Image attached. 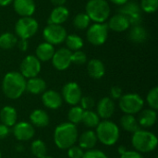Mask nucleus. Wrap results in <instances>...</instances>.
Masks as SVG:
<instances>
[{
  "label": "nucleus",
  "mask_w": 158,
  "mask_h": 158,
  "mask_svg": "<svg viewBox=\"0 0 158 158\" xmlns=\"http://www.w3.org/2000/svg\"><path fill=\"white\" fill-rule=\"evenodd\" d=\"M83 112L84 110L81 107V106H73L69 113H68V118H69V121L74 125L76 124H79L81 122V119H82V115H83Z\"/></svg>",
  "instance_id": "33"
},
{
  "label": "nucleus",
  "mask_w": 158,
  "mask_h": 158,
  "mask_svg": "<svg viewBox=\"0 0 158 158\" xmlns=\"http://www.w3.org/2000/svg\"><path fill=\"white\" fill-rule=\"evenodd\" d=\"M85 10L94 23H104L110 15V7L106 0H88Z\"/></svg>",
  "instance_id": "5"
},
{
  "label": "nucleus",
  "mask_w": 158,
  "mask_h": 158,
  "mask_svg": "<svg viewBox=\"0 0 158 158\" xmlns=\"http://www.w3.org/2000/svg\"><path fill=\"white\" fill-rule=\"evenodd\" d=\"M20 74L25 79L37 77L41 72V61L35 56H27L20 63Z\"/></svg>",
  "instance_id": "10"
},
{
  "label": "nucleus",
  "mask_w": 158,
  "mask_h": 158,
  "mask_svg": "<svg viewBox=\"0 0 158 158\" xmlns=\"http://www.w3.org/2000/svg\"><path fill=\"white\" fill-rule=\"evenodd\" d=\"M42 158H54V157H52V156H47V155H46V156H43V157H42Z\"/></svg>",
  "instance_id": "49"
},
{
  "label": "nucleus",
  "mask_w": 158,
  "mask_h": 158,
  "mask_svg": "<svg viewBox=\"0 0 158 158\" xmlns=\"http://www.w3.org/2000/svg\"><path fill=\"white\" fill-rule=\"evenodd\" d=\"M81 122L87 128H96L100 122V118L96 114V112L93 110H85L82 115Z\"/></svg>",
  "instance_id": "30"
},
{
  "label": "nucleus",
  "mask_w": 158,
  "mask_h": 158,
  "mask_svg": "<svg viewBox=\"0 0 158 158\" xmlns=\"http://www.w3.org/2000/svg\"><path fill=\"white\" fill-rule=\"evenodd\" d=\"M78 141L79 146L81 148H82L83 150H91L95 146L98 140L95 132L89 130L84 131L80 137H78Z\"/></svg>",
  "instance_id": "25"
},
{
  "label": "nucleus",
  "mask_w": 158,
  "mask_h": 158,
  "mask_svg": "<svg viewBox=\"0 0 158 158\" xmlns=\"http://www.w3.org/2000/svg\"><path fill=\"white\" fill-rule=\"evenodd\" d=\"M9 133V128L4 124H0V139H5Z\"/></svg>",
  "instance_id": "44"
},
{
  "label": "nucleus",
  "mask_w": 158,
  "mask_h": 158,
  "mask_svg": "<svg viewBox=\"0 0 158 158\" xmlns=\"http://www.w3.org/2000/svg\"><path fill=\"white\" fill-rule=\"evenodd\" d=\"M65 43L67 45V48L69 50L72 51H78L81 50L84 44L83 40L81 37H80L77 34H69L67 35L66 39H65Z\"/></svg>",
  "instance_id": "29"
},
{
  "label": "nucleus",
  "mask_w": 158,
  "mask_h": 158,
  "mask_svg": "<svg viewBox=\"0 0 158 158\" xmlns=\"http://www.w3.org/2000/svg\"><path fill=\"white\" fill-rule=\"evenodd\" d=\"M110 96L111 99L118 100L122 96V89L118 86H113L110 89Z\"/></svg>",
  "instance_id": "41"
},
{
  "label": "nucleus",
  "mask_w": 158,
  "mask_h": 158,
  "mask_svg": "<svg viewBox=\"0 0 158 158\" xmlns=\"http://www.w3.org/2000/svg\"><path fill=\"white\" fill-rule=\"evenodd\" d=\"M147 31L146 30L142 27L141 25H136V26H132V28L130 31L129 33V37L130 39L136 44H142L144 43L147 39Z\"/></svg>",
  "instance_id": "28"
},
{
  "label": "nucleus",
  "mask_w": 158,
  "mask_h": 158,
  "mask_svg": "<svg viewBox=\"0 0 158 158\" xmlns=\"http://www.w3.org/2000/svg\"><path fill=\"white\" fill-rule=\"evenodd\" d=\"M81 107L85 111V110H92L93 107L94 106L95 103L93 97L91 96H82L81 101Z\"/></svg>",
  "instance_id": "39"
},
{
  "label": "nucleus",
  "mask_w": 158,
  "mask_h": 158,
  "mask_svg": "<svg viewBox=\"0 0 158 158\" xmlns=\"http://www.w3.org/2000/svg\"><path fill=\"white\" fill-rule=\"evenodd\" d=\"M72 52L68 48H60L55 51V54L51 59L54 68L57 70H66L71 63Z\"/></svg>",
  "instance_id": "13"
},
{
  "label": "nucleus",
  "mask_w": 158,
  "mask_h": 158,
  "mask_svg": "<svg viewBox=\"0 0 158 158\" xmlns=\"http://www.w3.org/2000/svg\"><path fill=\"white\" fill-rule=\"evenodd\" d=\"M108 26V29L117 31V32H121V31H127L131 24L129 19H127L126 16L118 13L114 15L108 21V23H106Z\"/></svg>",
  "instance_id": "18"
},
{
  "label": "nucleus",
  "mask_w": 158,
  "mask_h": 158,
  "mask_svg": "<svg viewBox=\"0 0 158 158\" xmlns=\"http://www.w3.org/2000/svg\"><path fill=\"white\" fill-rule=\"evenodd\" d=\"M120 158H143L141 153L137 151H126L123 155L120 156Z\"/></svg>",
  "instance_id": "42"
},
{
  "label": "nucleus",
  "mask_w": 158,
  "mask_h": 158,
  "mask_svg": "<svg viewBox=\"0 0 158 158\" xmlns=\"http://www.w3.org/2000/svg\"><path fill=\"white\" fill-rule=\"evenodd\" d=\"M146 100L147 103L149 105V106L154 109L156 110L158 109V88L157 87H154L152 90L149 91L147 96H146Z\"/></svg>",
  "instance_id": "35"
},
{
  "label": "nucleus",
  "mask_w": 158,
  "mask_h": 158,
  "mask_svg": "<svg viewBox=\"0 0 158 158\" xmlns=\"http://www.w3.org/2000/svg\"><path fill=\"white\" fill-rule=\"evenodd\" d=\"M91 19L86 13H79L73 19V25L78 30H85L90 26Z\"/></svg>",
  "instance_id": "34"
},
{
  "label": "nucleus",
  "mask_w": 158,
  "mask_h": 158,
  "mask_svg": "<svg viewBox=\"0 0 158 158\" xmlns=\"http://www.w3.org/2000/svg\"><path fill=\"white\" fill-rule=\"evenodd\" d=\"M86 61H87V56H86V54L84 52H82L81 50L72 52V54H71V63H73L75 65H78V66H81V65L85 64Z\"/></svg>",
  "instance_id": "37"
},
{
  "label": "nucleus",
  "mask_w": 158,
  "mask_h": 158,
  "mask_svg": "<svg viewBox=\"0 0 158 158\" xmlns=\"http://www.w3.org/2000/svg\"><path fill=\"white\" fill-rule=\"evenodd\" d=\"M36 57L41 61V62H46L52 59L54 54H55V47L54 45L44 42L40 44L36 50H35Z\"/></svg>",
  "instance_id": "24"
},
{
  "label": "nucleus",
  "mask_w": 158,
  "mask_h": 158,
  "mask_svg": "<svg viewBox=\"0 0 158 158\" xmlns=\"http://www.w3.org/2000/svg\"><path fill=\"white\" fill-rule=\"evenodd\" d=\"M66 2H67V0H51V3L56 6H64Z\"/></svg>",
  "instance_id": "45"
},
{
  "label": "nucleus",
  "mask_w": 158,
  "mask_h": 158,
  "mask_svg": "<svg viewBox=\"0 0 158 158\" xmlns=\"http://www.w3.org/2000/svg\"><path fill=\"white\" fill-rule=\"evenodd\" d=\"M78 131L76 125L70 122L59 124L54 132V142L61 150H68L75 145L78 141Z\"/></svg>",
  "instance_id": "2"
},
{
  "label": "nucleus",
  "mask_w": 158,
  "mask_h": 158,
  "mask_svg": "<svg viewBox=\"0 0 158 158\" xmlns=\"http://www.w3.org/2000/svg\"><path fill=\"white\" fill-rule=\"evenodd\" d=\"M115 112V103L110 97H103L96 106V114L99 118L108 119Z\"/></svg>",
  "instance_id": "15"
},
{
  "label": "nucleus",
  "mask_w": 158,
  "mask_h": 158,
  "mask_svg": "<svg viewBox=\"0 0 158 158\" xmlns=\"http://www.w3.org/2000/svg\"><path fill=\"white\" fill-rule=\"evenodd\" d=\"M111 2H113L114 4L116 5H118V6H123L124 4H126L129 0H110Z\"/></svg>",
  "instance_id": "46"
},
{
  "label": "nucleus",
  "mask_w": 158,
  "mask_h": 158,
  "mask_svg": "<svg viewBox=\"0 0 158 158\" xmlns=\"http://www.w3.org/2000/svg\"><path fill=\"white\" fill-rule=\"evenodd\" d=\"M67 35V31L62 25L48 24L43 31L45 42L52 45H57L65 42Z\"/></svg>",
  "instance_id": "9"
},
{
  "label": "nucleus",
  "mask_w": 158,
  "mask_h": 158,
  "mask_svg": "<svg viewBox=\"0 0 158 158\" xmlns=\"http://www.w3.org/2000/svg\"><path fill=\"white\" fill-rule=\"evenodd\" d=\"M84 155V150L80 146L73 145L68 149V156L69 158H82Z\"/></svg>",
  "instance_id": "38"
},
{
  "label": "nucleus",
  "mask_w": 158,
  "mask_h": 158,
  "mask_svg": "<svg viewBox=\"0 0 158 158\" xmlns=\"http://www.w3.org/2000/svg\"><path fill=\"white\" fill-rule=\"evenodd\" d=\"M26 91L32 94H40L46 91V82L38 77L31 78L26 81Z\"/></svg>",
  "instance_id": "26"
},
{
  "label": "nucleus",
  "mask_w": 158,
  "mask_h": 158,
  "mask_svg": "<svg viewBox=\"0 0 158 158\" xmlns=\"http://www.w3.org/2000/svg\"><path fill=\"white\" fill-rule=\"evenodd\" d=\"M2 90L7 98L18 99L26 91V79L19 72H7L3 79Z\"/></svg>",
  "instance_id": "1"
},
{
  "label": "nucleus",
  "mask_w": 158,
  "mask_h": 158,
  "mask_svg": "<svg viewBox=\"0 0 158 158\" xmlns=\"http://www.w3.org/2000/svg\"><path fill=\"white\" fill-rule=\"evenodd\" d=\"M30 121L32 126L44 128L49 124L50 118L48 114L43 109H35L30 115Z\"/></svg>",
  "instance_id": "22"
},
{
  "label": "nucleus",
  "mask_w": 158,
  "mask_h": 158,
  "mask_svg": "<svg viewBox=\"0 0 158 158\" xmlns=\"http://www.w3.org/2000/svg\"><path fill=\"white\" fill-rule=\"evenodd\" d=\"M95 134L101 143L106 146H112L119 139V129L113 121L105 119L97 125Z\"/></svg>",
  "instance_id": "3"
},
{
  "label": "nucleus",
  "mask_w": 158,
  "mask_h": 158,
  "mask_svg": "<svg viewBox=\"0 0 158 158\" xmlns=\"http://www.w3.org/2000/svg\"><path fill=\"white\" fill-rule=\"evenodd\" d=\"M2 157V154H1V152H0V158Z\"/></svg>",
  "instance_id": "50"
},
{
  "label": "nucleus",
  "mask_w": 158,
  "mask_h": 158,
  "mask_svg": "<svg viewBox=\"0 0 158 158\" xmlns=\"http://www.w3.org/2000/svg\"><path fill=\"white\" fill-rule=\"evenodd\" d=\"M140 7L146 13H154L158 8V0H142Z\"/></svg>",
  "instance_id": "36"
},
{
  "label": "nucleus",
  "mask_w": 158,
  "mask_h": 158,
  "mask_svg": "<svg viewBox=\"0 0 158 158\" xmlns=\"http://www.w3.org/2000/svg\"><path fill=\"white\" fill-rule=\"evenodd\" d=\"M87 71L91 78L99 80L104 77L106 73V68L104 63L99 59H92L87 64Z\"/></svg>",
  "instance_id": "20"
},
{
  "label": "nucleus",
  "mask_w": 158,
  "mask_h": 158,
  "mask_svg": "<svg viewBox=\"0 0 158 158\" xmlns=\"http://www.w3.org/2000/svg\"><path fill=\"white\" fill-rule=\"evenodd\" d=\"M126 151H127V149H126L124 146H120V147L118 148V153L120 154V156H121V155H123Z\"/></svg>",
  "instance_id": "48"
},
{
  "label": "nucleus",
  "mask_w": 158,
  "mask_h": 158,
  "mask_svg": "<svg viewBox=\"0 0 158 158\" xmlns=\"http://www.w3.org/2000/svg\"><path fill=\"white\" fill-rule=\"evenodd\" d=\"M120 126L124 131L131 133H134L137 131L141 130V127L136 118L133 115L129 114H125L124 116H122V118H120Z\"/></svg>",
  "instance_id": "27"
},
{
  "label": "nucleus",
  "mask_w": 158,
  "mask_h": 158,
  "mask_svg": "<svg viewBox=\"0 0 158 158\" xmlns=\"http://www.w3.org/2000/svg\"><path fill=\"white\" fill-rule=\"evenodd\" d=\"M119 13L126 16L130 21V24L132 26L140 25L142 22V9L140 5L136 2L128 1L120 7Z\"/></svg>",
  "instance_id": "11"
},
{
  "label": "nucleus",
  "mask_w": 158,
  "mask_h": 158,
  "mask_svg": "<svg viewBox=\"0 0 158 158\" xmlns=\"http://www.w3.org/2000/svg\"><path fill=\"white\" fill-rule=\"evenodd\" d=\"M17 44H18L19 49L20 51H22V52H25V51L28 49V47H29L28 40H24V39H19V40H18Z\"/></svg>",
  "instance_id": "43"
},
{
  "label": "nucleus",
  "mask_w": 158,
  "mask_h": 158,
  "mask_svg": "<svg viewBox=\"0 0 158 158\" xmlns=\"http://www.w3.org/2000/svg\"><path fill=\"white\" fill-rule=\"evenodd\" d=\"M18 43V37L11 32H4L0 35V48L7 50L13 48Z\"/></svg>",
  "instance_id": "31"
},
{
  "label": "nucleus",
  "mask_w": 158,
  "mask_h": 158,
  "mask_svg": "<svg viewBox=\"0 0 158 158\" xmlns=\"http://www.w3.org/2000/svg\"><path fill=\"white\" fill-rule=\"evenodd\" d=\"M31 150L32 155L37 158H42L43 156H46L47 153V147L44 142L42 140H35L31 143Z\"/></svg>",
  "instance_id": "32"
},
{
  "label": "nucleus",
  "mask_w": 158,
  "mask_h": 158,
  "mask_svg": "<svg viewBox=\"0 0 158 158\" xmlns=\"http://www.w3.org/2000/svg\"><path fill=\"white\" fill-rule=\"evenodd\" d=\"M18 119V113L17 110L9 106H4L0 111V120L2 124L6 125V127H12L17 123Z\"/></svg>",
  "instance_id": "21"
},
{
  "label": "nucleus",
  "mask_w": 158,
  "mask_h": 158,
  "mask_svg": "<svg viewBox=\"0 0 158 158\" xmlns=\"http://www.w3.org/2000/svg\"><path fill=\"white\" fill-rule=\"evenodd\" d=\"M118 106L124 114L134 115L142 111L144 102L143 99L137 94H127L119 99Z\"/></svg>",
  "instance_id": "7"
},
{
  "label": "nucleus",
  "mask_w": 158,
  "mask_h": 158,
  "mask_svg": "<svg viewBox=\"0 0 158 158\" xmlns=\"http://www.w3.org/2000/svg\"><path fill=\"white\" fill-rule=\"evenodd\" d=\"M13 7L20 17H31L36 9L33 0H13Z\"/></svg>",
  "instance_id": "17"
},
{
  "label": "nucleus",
  "mask_w": 158,
  "mask_h": 158,
  "mask_svg": "<svg viewBox=\"0 0 158 158\" xmlns=\"http://www.w3.org/2000/svg\"><path fill=\"white\" fill-rule=\"evenodd\" d=\"M69 11L66 6H56L52 10L48 18V24L61 25L67 21V19H69Z\"/></svg>",
  "instance_id": "19"
},
{
  "label": "nucleus",
  "mask_w": 158,
  "mask_h": 158,
  "mask_svg": "<svg viewBox=\"0 0 158 158\" xmlns=\"http://www.w3.org/2000/svg\"><path fill=\"white\" fill-rule=\"evenodd\" d=\"M131 143L134 149L139 153H150L157 147V137L151 131L139 130L133 133Z\"/></svg>",
  "instance_id": "4"
},
{
  "label": "nucleus",
  "mask_w": 158,
  "mask_h": 158,
  "mask_svg": "<svg viewBox=\"0 0 158 158\" xmlns=\"http://www.w3.org/2000/svg\"><path fill=\"white\" fill-rule=\"evenodd\" d=\"M11 2H13V0H0V6H6L9 5Z\"/></svg>",
  "instance_id": "47"
},
{
  "label": "nucleus",
  "mask_w": 158,
  "mask_h": 158,
  "mask_svg": "<svg viewBox=\"0 0 158 158\" xmlns=\"http://www.w3.org/2000/svg\"><path fill=\"white\" fill-rule=\"evenodd\" d=\"M34 133H35L34 127L29 122L20 121L14 125L13 134L18 141H21V142L29 141L34 136Z\"/></svg>",
  "instance_id": "14"
},
{
  "label": "nucleus",
  "mask_w": 158,
  "mask_h": 158,
  "mask_svg": "<svg viewBox=\"0 0 158 158\" xmlns=\"http://www.w3.org/2000/svg\"><path fill=\"white\" fill-rule=\"evenodd\" d=\"M156 119H157L156 111L152 108H149V109H144L141 111L139 118L137 120H138L140 127L150 128L156 124Z\"/></svg>",
  "instance_id": "23"
},
{
  "label": "nucleus",
  "mask_w": 158,
  "mask_h": 158,
  "mask_svg": "<svg viewBox=\"0 0 158 158\" xmlns=\"http://www.w3.org/2000/svg\"><path fill=\"white\" fill-rule=\"evenodd\" d=\"M82 158H108L107 156L100 150H94V149H91V150H87L86 152H84V155Z\"/></svg>",
  "instance_id": "40"
},
{
  "label": "nucleus",
  "mask_w": 158,
  "mask_h": 158,
  "mask_svg": "<svg viewBox=\"0 0 158 158\" xmlns=\"http://www.w3.org/2000/svg\"><path fill=\"white\" fill-rule=\"evenodd\" d=\"M42 102L44 106L49 109H58L62 106V96L54 90H47L42 94Z\"/></svg>",
  "instance_id": "16"
},
{
  "label": "nucleus",
  "mask_w": 158,
  "mask_h": 158,
  "mask_svg": "<svg viewBox=\"0 0 158 158\" xmlns=\"http://www.w3.org/2000/svg\"><path fill=\"white\" fill-rule=\"evenodd\" d=\"M39 24L32 17H21L15 25L16 36L19 39L28 40L37 32Z\"/></svg>",
  "instance_id": "6"
},
{
  "label": "nucleus",
  "mask_w": 158,
  "mask_h": 158,
  "mask_svg": "<svg viewBox=\"0 0 158 158\" xmlns=\"http://www.w3.org/2000/svg\"><path fill=\"white\" fill-rule=\"evenodd\" d=\"M108 26L105 22L94 23L87 29L86 37L88 42L96 46L104 44L108 36Z\"/></svg>",
  "instance_id": "8"
},
{
  "label": "nucleus",
  "mask_w": 158,
  "mask_h": 158,
  "mask_svg": "<svg viewBox=\"0 0 158 158\" xmlns=\"http://www.w3.org/2000/svg\"><path fill=\"white\" fill-rule=\"evenodd\" d=\"M62 99L70 106H77L81 97V89L77 82L70 81L64 85L62 89Z\"/></svg>",
  "instance_id": "12"
}]
</instances>
